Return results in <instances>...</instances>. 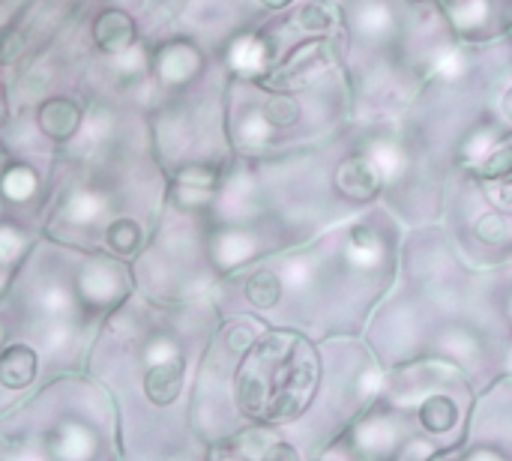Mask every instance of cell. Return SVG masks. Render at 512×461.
Here are the masks:
<instances>
[{"label": "cell", "mask_w": 512, "mask_h": 461, "mask_svg": "<svg viewBox=\"0 0 512 461\" xmlns=\"http://www.w3.org/2000/svg\"><path fill=\"white\" fill-rule=\"evenodd\" d=\"M312 384V348L297 336H267L240 369L237 402L252 420H288L303 411Z\"/></svg>", "instance_id": "obj_1"}, {"label": "cell", "mask_w": 512, "mask_h": 461, "mask_svg": "<svg viewBox=\"0 0 512 461\" xmlns=\"http://www.w3.org/2000/svg\"><path fill=\"white\" fill-rule=\"evenodd\" d=\"M90 36L99 51L105 54H123L135 45V21L123 9H102L93 18Z\"/></svg>", "instance_id": "obj_2"}, {"label": "cell", "mask_w": 512, "mask_h": 461, "mask_svg": "<svg viewBox=\"0 0 512 461\" xmlns=\"http://www.w3.org/2000/svg\"><path fill=\"white\" fill-rule=\"evenodd\" d=\"M36 123L42 129L45 138L51 141H69L78 126H81V108L63 96H54L48 102L39 105V114H36Z\"/></svg>", "instance_id": "obj_3"}, {"label": "cell", "mask_w": 512, "mask_h": 461, "mask_svg": "<svg viewBox=\"0 0 512 461\" xmlns=\"http://www.w3.org/2000/svg\"><path fill=\"white\" fill-rule=\"evenodd\" d=\"M198 63H201V54L183 42V39H174V42H165L156 54V72L165 84H183L189 81L195 72H198Z\"/></svg>", "instance_id": "obj_4"}, {"label": "cell", "mask_w": 512, "mask_h": 461, "mask_svg": "<svg viewBox=\"0 0 512 461\" xmlns=\"http://www.w3.org/2000/svg\"><path fill=\"white\" fill-rule=\"evenodd\" d=\"M180 387H183V360H177V357L165 360V363H156L144 375V393L159 408L171 405L180 396Z\"/></svg>", "instance_id": "obj_5"}, {"label": "cell", "mask_w": 512, "mask_h": 461, "mask_svg": "<svg viewBox=\"0 0 512 461\" xmlns=\"http://www.w3.org/2000/svg\"><path fill=\"white\" fill-rule=\"evenodd\" d=\"M36 378V351L27 345H9L0 351V384L6 390H21Z\"/></svg>", "instance_id": "obj_6"}, {"label": "cell", "mask_w": 512, "mask_h": 461, "mask_svg": "<svg viewBox=\"0 0 512 461\" xmlns=\"http://www.w3.org/2000/svg\"><path fill=\"white\" fill-rule=\"evenodd\" d=\"M336 189L351 201H369L378 192V174L369 162L351 159L336 171Z\"/></svg>", "instance_id": "obj_7"}, {"label": "cell", "mask_w": 512, "mask_h": 461, "mask_svg": "<svg viewBox=\"0 0 512 461\" xmlns=\"http://www.w3.org/2000/svg\"><path fill=\"white\" fill-rule=\"evenodd\" d=\"M420 423H423L429 432H435V435L450 432V429L459 423V408H456L453 399H447V396H432V399H426V402L420 405Z\"/></svg>", "instance_id": "obj_8"}, {"label": "cell", "mask_w": 512, "mask_h": 461, "mask_svg": "<svg viewBox=\"0 0 512 461\" xmlns=\"http://www.w3.org/2000/svg\"><path fill=\"white\" fill-rule=\"evenodd\" d=\"M246 297L258 309H270L282 300V282L276 273H255L246 285Z\"/></svg>", "instance_id": "obj_9"}, {"label": "cell", "mask_w": 512, "mask_h": 461, "mask_svg": "<svg viewBox=\"0 0 512 461\" xmlns=\"http://www.w3.org/2000/svg\"><path fill=\"white\" fill-rule=\"evenodd\" d=\"M336 21H339V12H336V6H330V3H309V6H303V9L294 15V27H300V30H306V33H324V30H330Z\"/></svg>", "instance_id": "obj_10"}, {"label": "cell", "mask_w": 512, "mask_h": 461, "mask_svg": "<svg viewBox=\"0 0 512 461\" xmlns=\"http://www.w3.org/2000/svg\"><path fill=\"white\" fill-rule=\"evenodd\" d=\"M33 189H36V174H33V168H27V165H9V168L3 171V177H0V192H3L6 198H12V201L30 198Z\"/></svg>", "instance_id": "obj_11"}, {"label": "cell", "mask_w": 512, "mask_h": 461, "mask_svg": "<svg viewBox=\"0 0 512 461\" xmlns=\"http://www.w3.org/2000/svg\"><path fill=\"white\" fill-rule=\"evenodd\" d=\"M108 246L117 255H135L141 246V228L132 219H117L108 225Z\"/></svg>", "instance_id": "obj_12"}, {"label": "cell", "mask_w": 512, "mask_h": 461, "mask_svg": "<svg viewBox=\"0 0 512 461\" xmlns=\"http://www.w3.org/2000/svg\"><path fill=\"white\" fill-rule=\"evenodd\" d=\"M297 117H300V105H297V99H291V96H285V93H273V96L267 99V105H264V120H267L270 126L285 129V126H294Z\"/></svg>", "instance_id": "obj_13"}, {"label": "cell", "mask_w": 512, "mask_h": 461, "mask_svg": "<svg viewBox=\"0 0 512 461\" xmlns=\"http://www.w3.org/2000/svg\"><path fill=\"white\" fill-rule=\"evenodd\" d=\"M177 183H180L183 189L210 192V189H216L219 174H216V168H210V165H186V168L177 174Z\"/></svg>", "instance_id": "obj_14"}, {"label": "cell", "mask_w": 512, "mask_h": 461, "mask_svg": "<svg viewBox=\"0 0 512 461\" xmlns=\"http://www.w3.org/2000/svg\"><path fill=\"white\" fill-rule=\"evenodd\" d=\"M512 171V144H507L504 150H498L495 156H489L480 168H477V174L480 177H504V174H510Z\"/></svg>", "instance_id": "obj_15"}, {"label": "cell", "mask_w": 512, "mask_h": 461, "mask_svg": "<svg viewBox=\"0 0 512 461\" xmlns=\"http://www.w3.org/2000/svg\"><path fill=\"white\" fill-rule=\"evenodd\" d=\"M477 234H480L483 240H489V243H501V240L507 237V222H504V216H498V213L483 216L480 225H477Z\"/></svg>", "instance_id": "obj_16"}, {"label": "cell", "mask_w": 512, "mask_h": 461, "mask_svg": "<svg viewBox=\"0 0 512 461\" xmlns=\"http://www.w3.org/2000/svg\"><path fill=\"white\" fill-rule=\"evenodd\" d=\"M261 461H300V456H297V450L288 447V444H267Z\"/></svg>", "instance_id": "obj_17"}, {"label": "cell", "mask_w": 512, "mask_h": 461, "mask_svg": "<svg viewBox=\"0 0 512 461\" xmlns=\"http://www.w3.org/2000/svg\"><path fill=\"white\" fill-rule=\"evenodd\" d=\"M249 342H252V333H249V330H234V333L228 336V345L237 348V351L249 348Z\"/></svg>", "instance_id": "obj_18"}, {"label": "cell", "mask_w": 512, "mask_h": 461, "mask_svg": "<svg viewBox=\"0 0 512 461\" xmlns=\"http://www.w3.org/2000/svg\"><path fill=\"white\" fill-rule=\"evenodd\" d=\"M261 3H264L267 9H285V6H288L291 0H261Z\"/></svg>", "instance_id": "obj_19"}, {"label": "cell", "mask_w": 512, "mask_h": 461, "mask_svg": "<svg viewBox=\"0 0 512 461\" xmlns=\"http://www.w3.org/2000/svg\"><path fill=\"white\" fill-rule=\"evenodd\" d=\"M504 114L512 120V87L504 93Z\"/></svg>", "instance_id": "obj_20"}, {"label": "cell", "mask_w": 512, "mask_h": 461, "mask_svg": "<svg viewBox=\"0 0 512 461\" xmlns=\"http://www.w3.org/2000/svg\"><path fill=\"white\" fill-rule=\"evenodd\" d=\"M0 111H3V87H0Z\"/></svg>", "instance_id": "obj_21"}, {"label": "cell", "mask_w": 512, "mask_h": 461, "mask_svg": "<svg viewBox=\"0 0 512 461\" xmlns=\"http://www.w3.org/2000/svg\"><path fill=\"white\" fill-rule=\"evenodd\" d=\"M474 461H492V459H489V456H477V459H474Z\"/></svg>", "instance_id": "obj_22"}]
</instances>
